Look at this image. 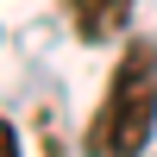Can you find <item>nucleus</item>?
Masks as SVG:
<instances>
[{"instance_id": "7ed1b4c3", "label": "nucleus", "mask_w": 157, "mask_h": 157, "mask_svg": "<svg viewBox=\"0 0 157 157\" xmlns=\"http://www.w3.org/2000/svg\"><path fill=\"white\" fill-rule=\"evenodd\" d=\"M0 157H19V132H13V120H0Z\"/></svg>"}, {"instance_id": "f03ea898", "label": "nucleus", "mask_w": 157, "mask_h": 157, "mask_svg": "<svg viewBox=\"0 0 157 157\" xmlns=\"http://www.w3.org/2000/svg\"><path fill=\"white\" fill-rule=\"evenodd\" d=\"M75 19V32L88 38V44H107V38L126 32V19H132V0H63Z\"/></svg>"}, {"instance_id": "f257e3e1", "label": "nucleus", "mask_w": 157, "mask_h": 157, "mask_svg": "<svg viewBox=\"0 0 157 157\" xmlns=\"http://www.w3.org/2000/svg\"><path fill=\"white\" fill-rule=\"evenodd\" d=\"M157 132V50L132 44L88 120V157H138Z\"/></svg>"}]
</instances>
